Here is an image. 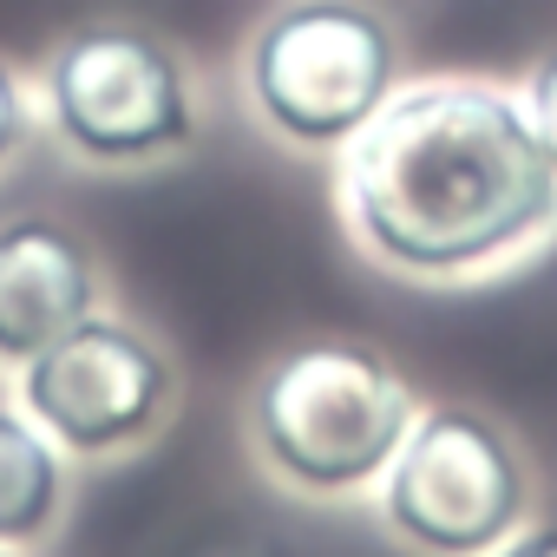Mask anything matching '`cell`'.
<instances>
[{
    "label": "cell",
    "mask_w": 557,
    "mask_h": 557,
    "mask_svg": "<svg viewBox=\"0 0 557 557\" xmlns=\"http://www.w3.org/2000/svg\"><path fill=\"white\" fill-rule=\"evenodd\" d=\"M348 210L374 256L420 275L479 269L557 210V164L492 86L387 99L348 151Z\"/></svg>",
    "instance_id": "cell-1"
},
{
    "label": "cell",
    "mask_w": 557,
    "mask_h": 557,
    "mask_svg": "<svg viewBox=\"0 0 557 557\" xmlns=\"http://www.w3.org/2000/svg\"><path fill=\"white\" fill-rule=\"evenodd\" d=\"M413 426V400L394 368L348 342H315L283 355L256 387V440L269 466L309 485L348 492L394 466Z\"/></svg>",
    "instance_id": "cell-2"
},
{
    "label": "cell",
    "mask_w": 557,
    "mask_h": 557,
    "mask_svg": "<svg viewBox=\"0 0 557 557\" xmlns=\"http://www.w3.org/2000/svg\"><path fill=\"white\" fill-rule=\"evenodd\" d=\"M249 86L275 132L302 145L355 138L394 86V40L368 8L348 0H302L275 14L249 47Z\"/></svg>",
    "instance_id": "cell-3"
},
{
    "label": "cell",
    "mask_w": 557,
    "mask_h": 557,
    "mask_svg": "<svg viewBox=\"0 0 557 557\" xmlns=\"http://www.w3.org/2000/svg\"><path fill=\"white\" fill-rule=\"evenodd\" d=\"M387 518L440 557H485L524 518V466L485 413L440 407L413 420L394 453Z\"/></svg>",
    "instance_id": "cell-4"
},
{
    "label": "cell",
    "mask_w": 557,
    "mask_h": 557,
    "mask_svg": "<svg viewBox=\"0 0 557 557\" xmlns=\"http://www.w3.org/2000/svg\"><path fill=\"white\" fill-rule=\"evenodd\" d=\"M60 138L99 164H138L190 138V99L171 53L145 34L99 27L53 60Z\"/></svg>",
    "instance_id": "cell-5"
},
{
    "label": "cell",
    "mask_w": 557,
    "mask_h": 557,
    "mask_svg": "<svg viewBox=\"0 0 557 557\" xmlns=\"http://www.w3.org/2000/svg\"><path fill=\"white\" fill-rule=\"evenodd\" d=\"M164 400H171L164 355L145 335L99 315L27 361V407L73 453H112L138 440L164 413Z\"/></svg>",
    "instance_id": "cell-6"
},
{
    "label": "cell",
    "mask_w": 557,
    "mask_h": 557,
    "mask_svg": "<svg viewBox=\"0 0 557 557\" xmlns=\"http://www.w3.org/2000/svg\"><path fill=\"white\" fill-rule=\"evenodd\" d=\"M92 256L47 216L0 230V355L34 361L79 322H92Z\"/></svg>",
    "instance_id": "cell-7"
},
{
    "label": "cell",
    "mask_w": 557,
    "mask_h": 557,
    "mask_svg": "<svg viewBox=\"0 0 557 557\" xmlns=\"http://www.w3.org/2000/svg\"><path fill=\"white\" fill-rule=\"evenodd\" d=\"M60 511V459L53 446L14 420L0 413V544H27L53 524Z\"/></svg>",
    "instance_id": "cell-8"
},
{
    "label": "cell",
    "mask_w": 557,
    "mask_h": 557,
    "mask_svg": "<svg viewBox=\"0 0 557 557\" xmlns=\"http://www.w3.org/2000/svg\"><path fill=\"white\" fill-rule=\"evenodd\" d=\"M524 125H531V138L544 145V158L557 164V53L531 73V92H524Z\"/></svg>",
    "instance_id": "cell-9"
},
{
    "label": "cell",
    "mask_w": 557,
    "mask_h": 557,
    "mask_svg": "<svg viewBox=\"0 0 557 557\" xmlns=\"http://www.w3.org/2000/svg\"><path fill=\"white\" fill-rule=\"evenodd\" d=\"M21 125H27L21 86H14V73H8V66H0V158H8V151L21 145Z\"/></svg>",
    "instance_id": "cell-10"
},
{
    "label": "cell",
    "mask_w": 557,
    "mask_h": 557,
    "mask_svg": "<svg viewBox=\"0 0 557 557\" xmlns=\"http://www.w3.org/2000/svg\"><path fill=\"white\" fill-rule=\"evenodd\" d=\"M485 557H557V524H531V531H511L505 544H492Z\"/></svg>",
    "instance_id": "cell-11"
},
{
    "label": "cell",
    "mask_w": 557,
    "mask_h": 557,
    "mask_svg": "<svg viewBox=\"0 0 557 557\" xmlns=\"http://www.w3.org/2000/svg\"><path fill=\"white\" fill-rule=\"evenodd\" d=\"M0 557H8V550H0Z\"/></svg>",
    "instance_id": "cell-12"
}]
</instances>
